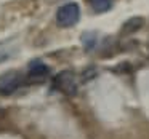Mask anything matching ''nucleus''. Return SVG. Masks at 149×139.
Segmentation results:
<instances>
[{
  "label": "nucleus",
  "mask_w": 149,
  "mask_h": 139,
  "mask_svg": "<svg viewBox=\"0 0 149 139\" xmlns=\"http://www.w3.org/2000/svg\"><path fill=\"white\" fill-rule=\"evenodd\" d=\"M53 90L59 91V93L66 94V96H75L79 91V83L77 77L72 71H61L53 77L52 82Z\"/></svg>",
  "instance_id": "f257e3e1"
},
{
  "label": "nucleus",
  "mask_w": 149,
  "mask_h": 139,
  "mask_svg": "<svg viewBox=\"0 0 149 139\" xmlns=\"http://www.w3.org/2000/svg\"><path fill=\"white\" fill-rule=\"evenodd\" d=\"M95 13H106L112 8V0H87Z\"/></svg>",
  "instance_id": "39448f33"
},
{
  "label": "nucleus",
  "mask_w": 149,
  "mask_h": 139,
  "mask_svg": "<svg viewBox=\"0 0 149 139\" xmlns=\"http://www.w3.org/2000/svg\"><path fill=\"white\" fill-rule=\"evenodd\" d=\"M80 19V8L75 2H69L58 8L56 11V23L59 27H72Z\"/></svg>",
  "instance_id": "f03ea898"
},
{
  "label": "nucleus",
  "mask_w": 149,
  "mask_h": 139,
  "mask_svg": "<svg viewBox=\"0 0 149 139\" xmlns=\"http://www.w3.org/2000/svg\"><path fill=\"white\" fill-rule=\"evenodd\" d=\"M11 55H13V51H11V50L5 48V45H0V62L5 61V59H8Z\"/></svg>",
  "instance_id": "6e6552de"
},
{
  "label": "nucleus",
  "mask_w": 149,
  "mask_h": 139,
  "mask_svg": "<svg viewBox=\"0 0 149 139\" xmlns=\"http://www.w3.org/2000/svg\"><path fill=\"white\" fill-rule=\"evenodd\" d=\"M48 2H55V0H48Z\"/></svg>",
  "instance_id": "1a4fd4ad"
},
{
  "label": "nucleus",
  "mask_w": 149,
  "mask_h": 139,
  "mask_svg": "<svg viewBox=\"0 0 149 139\" xmlns=\"http://www.w3.org/2000/svg\"><path fill=\"white\" fill-rule=\"evenodd\" d=\"M50 75V67L40 59H34L31 61L29 67H27V77L34 78V80H40L42 82L43 78H47Z\"/></svg>",
  "instance_id": "20e7f679"
},
{
  "label": "nucleus",
  "mask_w": 149,
  "mask_h": 139,
  "mask_svg": "<svg viewBox=\"0 0 149 139\" xmlns=\"http://www.w3.org/2000/svg\"><path fill=\"white\" fill-rule=\"evenodd\" d=\"M143 24H144V19H143V18H139V16L132 18V19H128L125 24H123L122 34H133V32H136V30L141 29Z\"/></svg>",
  "instance_id": "423d86ee"
},
{
  "label": "nucleus",
  "mask_w": 149,
  "mask_h": 139,
  "mask_svg": "<svg viewBox=\"0 0 149 139\" xmlns=\"http://www.w3.org/2000/svg\"><path fill=\"white\" fill-rule=\"evenodd\" d=\"M23 83H24V77L18 71L5 72L3 75H0V94H3V96L13 94Z\"/></svg>",
  "instance_id": "7ed1b4c3"
},
{
  "label": "nucleus",
  "mask_w": 149,
  "mask_h": 139,
  "mask_svg": "<svg viewBox=\"0 0 149 139\" xmlns=\"http://www.w3.org/2000/svg\"><path fill=\"white\" fill-rule=\"evenodd\" d=\"M82 43H84L85 50H91L96 43V34L95 32H85L82 35Z\"/></svg>",
  "instance_id": "0eeeda50"
}]
</instances>
